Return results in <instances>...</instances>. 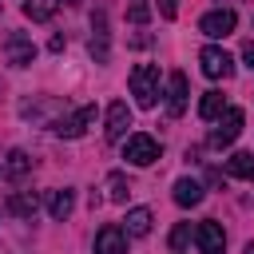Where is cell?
<instances>
[{"label":"cell","mask_w":254,"mask_h":254,"mask_svg":"<svg viewBox=\"0 0 254 254\" xmlns=\"http://www.w3.org/2000/svg\"><path fill=\"white\" fill-rule=\"evenodd\" d=\"M131 95H135L139 107L159 103V67L155 64H135L131 67Z\"/></svg>","instance_id":"obj_1"},{"label":"cell","mask_w":254,"mask_h":254,"mask_svg":"<svg viewBox=\"0 0 254 254\" xmlns=\"http://www.w3.org/2000/svg\"><path fill=\"white\" fill-rule=\"evenodd\" d=\"M91 123H95V107L83 103V107H75L71 115H60V119L52 123V131H56L60 139H79V135H87Z\"/></svg>","instance_id":"obj_2"},{"label":"cell","mask_w":254,"mask_h":254,"mask_svg":"<svg viewBox=\"0 0 254 254\" xmlns=\"http://www.w3.org/2000/svg\"><path fill=\"white\" fill-rule=\"evenodd\" d=\"M123 159H127V163H135V167H151V163L159 159V139H155V135H143V131L127 135Z\"/></svg>","instance_id":"obj_3"},{"label":"cell","mask_w":254,"mask_h":254,"mask_svg":"<svg viewBox=\"0 0 254 254\" xmlns=\"http://www.w3.org/2000/svg\"><path fill=\"white\" fill-rule=\"evenodd\" d=\"M198 64H202V75H206V79H230V75H234L230 52H222V48H214V44L198 52Z\"/></svg>","instance_id":"obj_4"},{"label":"cell","mask_w":254,"mask_h":254,"mask_svg":"<svg viewBox=\"0 0 254 254\" xmlns=\"http://www.w3.org/2000/svg\"><path fill=\"white\" fill-rule=\"evenodd\" d=\"M242 119H246V115H242V107H226V115L218 119V127L210 131V139H206V143H210L214 151L230 147V143L238 139V131H242Z\"/></svg>","instance_id":"obj_5"},{"label":"cell","mask_w":254,"mask_h":254,"mask_svg":"<svg viewBox=\"0 0 254 254\" xmlns=\"http://www.w3.org/2000/svg\"><path fill=\"white\" fill-rule=\"evenodd\" d=\"M234 24H238L234 8H214V12H206V16L198 20V32H202V36H210V40H222V36H230V32H234Z\"/></svg>","instance_id":"obj_6"},{"label":"cell","mask_w":254,"mask_h":254,"mask_svg":"<svg viewBox=\"0 0 254 254\" xmlns=\"http://www.w3.org/2000/svg\"><path fill=\"white\" fill-rule=\"evenodd\" d=\"M4 56H8L12 67H28V64L36 60V44H32L24 32H8V36H4Z\"/></svg>","instance_id":"obj_7"},{"label":"cell","mask_w":254,"mask_h":254,"mask_svg":"<svg viewBox=\"0 0 254 254\" xmlns=\"http://www.w3.org/2000/svg\"><path fill=\"white\" fill-rule=\"evenodd\" d=\"M194 246H198V254H222L226 250V230L206 218V222L194 226Z\"/></svg>","instance_id":"obj_8"},{"label":"cell","mask_w":254,"mask_h":254,"mask_svg":"<svg viewBox=\"0 0 254 254\" xmlns=\"http://www.w3.org/2000/svg\"><path fill=\"white\" fill-rule=\"evenodd\" d=\"M127 127H131V107H127L123 99H115V103L107 107V127H103V139H107V143H119V139L127 135Z\"/></svg>","instance_id":"obj_9"},{"label":"cell","mask_w":254,"mask_h":254,"mask_svg":"<svg viewBox=\"0 0 254 254\" xmlns=\"http://www.w3.org/2000/svg\"><path fill=\"white\" fill-rule=\"evenodd\" d=\"M95 254H127V234H123V226L107 222V226L95 234Z\"/></svg>","instance_id":"obj_10"},{"label":"cell","mask_w":254,"mask_h":254,"mask_svg":"<svg viewBox=\"0 0 254 254\" xmlns=\"http://www.w3.org/2000/svg\"><path fill=\"white\" fill-rule=\"evenodd\" d=\"M167 111L175 119L187 111V75L183 71H171V79H167Z\"/></svg>","instance_id":"obj_11"},{"label":"cell","mask_w":254,"mask_h":254,"mask_svg":"<svg viewBox=\"0 0 254 254\" xmlns=\"http://www.w3.org/2000/svg\"><path fill=\"white\" fill-rule=\"evenodd\" d=\"M28 171H32V155H28V151H4V171H0V179L20 183Z\"/></svg>","instance_id":"obj_12"},{"label":"cell","mask_w":254,"mask_h":254,"mask_svg":"<svg viewBox=\"0 0 254 254\" xmlns=\"http://www.w3.org/2000/svg\"><path fill=\"white\" fill-rule=\"evenodd\" d=\"M71 210H75V190H52L48 194V214L56 218V222H64V218H71Z\"/></svg>","instance_id":"obj_13"},{"label":"cell","mask_w":254,"mask_h":254,"mask_svg":"<svg viewBox=\"0 0 254 254\" xmlns=\"http://www.w3.org/2000/svg\"><path fill=\"white\" fill-rule=\"evenodd\" d=\"M151 210L147 206H135V210H127V218H123V234L127 238H143V234H151Z\"/></svg>","instance_id":"obj_14"},{"label":"cell","mask_w":254,"mask_h":254,"mask_svg":"<svg viewBox=\"0 0 254 254\" xmlns=\"http://www.w3.org/2000/svg\"><path fill=\"white\" fill-rule=\"evenodd\" d=\"M91 28H95V36H91V56H95L99 64H107V16H103V12H95Z\"/></svg>","instance_id":"obj_15"},{"label":"cell","mask_w":254,"mask_h":254,"mask_svg":"<svg viewBox=\"0 0 254 254\" xmlns=\"http://www.w3.org/2000/svg\"><path fill=\"white\" fill-rule=\"evenodd\" d=\"M175 202H179V206H198V202H202V183L179 179V183H175Z\"/></svg>","instance_id":"obj_16"},{"label":"cell","mask_w":254,"mask_h":254,"mask_svg":"<svg viewBox=\"0 0 254 254\" xmlns=\"http://www.w3.org/2000/svg\"><path fill=\"white\" fill-rule=\"evenodd\" d=\"M226 175L250 179V183H254V155H250V151H234V155L226 159Z\"/></svg>","instance_id":"obj_17"},{"label":"cell","mask_w":254,"mask_h":254,"mask_svg":"<svg viewBox=\"0 0 254 254\" xmlns=\"http://www.w3.org/2000/svg\"><path fill=\"white\" fill-rule=\"evenodd\" d=\"M36 206H40V198H36L32 190H12V198H8V210L20 214V218H32Z\"/></svg>","instance_id":"obj_18"},{"label":"cell","mask_w":254,"mask_h":254,"mask_svg":"<svg viewBox=\"0 0 254 254\" xmlns=\"http://www.w3.org/2000/svg\"><path fill=\"white\" fill-rule=\"evenodd\" d=\"M222 111H226L222 91H202V99H198V115H202V119H218Z\"/></svg>","instance_id":"obj_19"},{"label":"cell","mask_w":254,"mask_h":254,"mask_svg":"<svg viewBox=\"0 0 254 254\" xmlns=\"http://www.w3.org/2000/svg\"><path fill=\"white\" fill-rule=\"evenodd\" d=\"M60 8V0H24V16L28 20H52Z\"/></svg>","instance_id":"obj_20"},{"label":"cell","mask_w":254,"mask_h":254,"mask_svg":"<svg viewBox=\"0 0 254 254\" xmlns=\"http://www.w3.org/2000/svg\"><path fill=\"white\" fill-rule=\"evenodd\" d=\"M103 187H107V198H111V202H127V190H131V187H127V179H123L119 171H111Z\"/></svg>","instance_id":"obj_21"},{"label":"cell","mask_w":254,"mask_h":254,"mask_svg":"<svg viewBox=\"0 0 254 254\" xmlns=\"http://www.w3.org/2000/svg\"><path fill=\"white\" fill-rule=\"evenodd\" d=\"M147 16H151L147 0H127V20L131 24H147Z\"/></svg>","instance_id":"obj_22"},{"label":"cell","mask_w":254,"mask_h":254,"mask_svg":"<svg viewBox=\"0 0 254 254\" xmlns=\"http://www.w3.org/2000/svg\"><path fill=\"white\" fill-rule=\"evenodd\" d=\"M187 238H190V226H187V222H179V226H175V230H171V250H175V254H179V250H183V246H187Z\"/></svg>","instance_id":"obj_23"},{"label":"cell","mask_w":254,"mask_h":254,"mask_svg":"<svg viewBox=\"0 0 254 254\" xmlns=\"http://www.w3.org/2000/svg\"><path fill=\"white\" fill-rule=\"evenodd\" d=\"M159 16L163 20H175L179 16V0H159Z\"/></svg>","instance_id":"obj_24"},{"label":"cell","mask_w":254,"mask_h":254,"mask_svg":"<svg viewBox=\"0 0 254 254\" xmlns=\"http://www.w3.org/2000/svg\"><path fill=\"white\" fill-rule=\"evenodd\" d=\"M242 60H246V67H254V44H246V48H242Z\"/></svg>","instance_id":"obj_25"},{"label":"cell","mask_w":254,"mask_h":254,"mask_svg":"<svg viewBox=\"0 0 254 254\" xmlns=\"http://www.w3.org/2000/svg\"><path fill=\"white\" fill-rule=\"evenodd\" d=\"M242 254H254V242H246V250H242Z\"/></svg>","instance_id":"obj_26"},{"label":"cell","mask_w":254,"mask_h":254,"mask_svg":"<svg viewBox=\"0 0 254 254\" xmlns=\"http://www.w3.org/2000/svg\"><path fill=\"white\" fill-rule=\"evenodd\" d=\"M0 171H4V151H0Z\"/></svg>","instance_id":"obj_27"}]
</instances>
